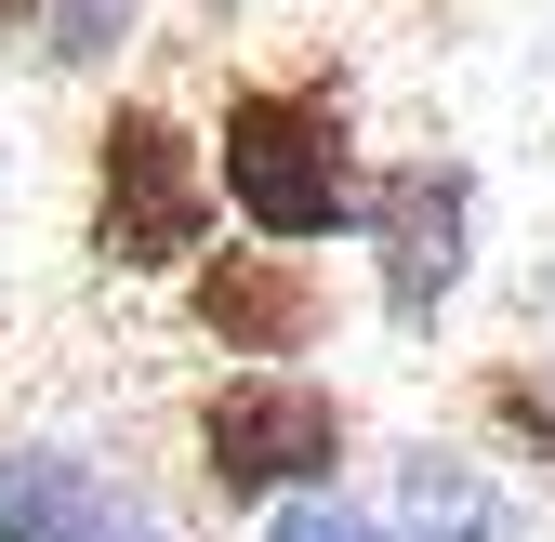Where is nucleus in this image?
<instances>
[{
	"instance_id": "4",
	"label": "nucleus",
	"mask_w": 555,
	"mask_h": 542,
	"mask_svg": "<svg viewBox=\"0 0 555 542\" xmlns=\"http://www.w3.org/2000/svg\"><path fill=\"white\" fill-rule=\"evenodd\" d=\"M358 251H371V305H384V331H424L463 305V279H476V172L463 159H384L371 172V225H358Z\"/></svg>"
},
{
	"instance_id": "9",
	"label": "nucleus",
	"mask_w": 555,
	"mask_h": 542,
	"mask_svg": "<svg viewBox=\"0 0 555 542\" xmlns=\"http://www.w3.org/2000/svg\"><path fill=\"white\" fill-rule=\"evenodd\" d=\"M476 411H490V424H503L529 463H555V397H542L529 371H490V384H476Z\"/></svg>"
},
{
	"instance_id": "7",
	"label": "nucleus",
	"mask_w": 555,
	"mask_h": 542,
	"mask_svg": "<svg viewBox=\"0 0 555 542\" xmlns=\"http://www.w3.org/2000/svg\"><path fill=\"white\" fill-rule=\"evenodd\" d=\"M397 516H410V542H516V503L476 477V450H410L397 463Z\"/></svg>"
},
{
	"instance_id": "10",
	"label": "nucleus",
	"mask_w": 555,
	"mask_h": 542,
	"mask_svg": "<svg viewBox=\"0 0 555 542\" xmlns=\"http://www.w3.org/2000/svg\"><path fill=\"white\" fill-rule=\"evenodd\" d=\"M264 542H384V529H371L358 503H331V490H318V503H278V516H264Z\"/></svg>"
},
{
	"instance_id": "5",
	"label": "nucleus",
	"mask_w": 555,
	"mask_h": 542,
	"mask_svg": "<svg viewBox=\"0 0 555 542\" xmlns=\"http://www.w3.org/2000/svg\"><path fill=\"white\" fill-rule=\"evenodd\" d=\"M172 305H185L198 345L238 358V371H305V358L331 345V264H318V251H278V238L212 251L198 279H172Z\"/></svg>"
},
{
	"instance_id": "2",
	"label": "nucleus",
	"mask_w": 555,
	"mask_h": 542,
	"mask_svg": "<svg viewBox=\"0 0 555 542\" xmlns=\"http://www.w3.org/2000/svg\"><path fill=\"white\" fill-rule=\"evenodd\" d=\"M93 212H80V251L106 279H198L225 251V172H212V132L172 119L159 93H106L93 106Z\"/></svg>"
},
{
	"instance_id": "8",
	"label": "nucleus",
	"mask_w": 555,
	"mask_h": 542,
	"mask_svg": "<svg viewBox=\"0 0 555 542\" xmlns=\"http://www.w3.org/2000/svg\"><path fill=\"white\" fill-rule=\"evenodd\" d=\"M0 27L27 40L40 80H80V66H106L132 40V0H0Z\"/></svg>"
},
{
	"instance_id": "3",
	"label": "nucleus",
	"mask_w": 555,
	"mask_h": 542,
	"mask_svg": "<svg viewBox=\"0 0 555 542\" xmlns=\"http://www.w3.org/2000/svg\"><path fill=\"white\" fill-rule=\"evenodd\" d=\"M185 463L225 516H278V503H318L358 463V411L318 371H225L185 397Z\"/></svg>"
},
{
	"instance_id": "1",
	"label": "nucleus",
	"mask_w": 555,
	"mask_h": 542,
	"mask_svg": "<svg viewBox=\"0 0 555 542\" xmlns=\"http://www.w3.org/2000/svg\"><path fill=\"white\" fill-rule=\"evenodd\" d=\"M212 172H225V212L278 251H331L371 225V146L344 80H238L212 106Z\"/></svg>"
},
{
	"instance_id": "6",
	"label": "nucleus",
	"mask_w": 555,
	"mask_h": 542,
	"mask_svg": "<svg viewBox=\"0 0 555 542\" xmlns=\"http://www.w3.org/2000/svg\"><path fill=\"white\" fill-rule=\"evenodd\" d=\"M0 542H172V516L93 450L0 437Z\"/></svg>"
}]
</instances>
